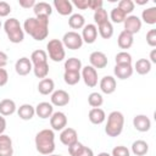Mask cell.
Wrapping results in <instances>:
<instances>
[{
	"mask_svg": "<svg viewBox=\"0 0 156 156\" xmlns=\"http://www.w3.org/2000/svg\"><path fill=\"white\" fill-rule=\"evenodd\" d=\"M23 32L29 34L34 40L41 41L49 35V18L28 17L23 23Z\"/></svg>",
	"mask_w": 156,
	"mask_h": 156,
	"instance_id": "obj_1",
	"label": "cell"
},
{
	"mask_svg": "<svg viewBox=\"0 0 156 156\" xmlns=\"http://www.w3.org/2000/svg\"><path fill=\"white\" fill-rule=\"evenodd\" d=\"M35 149L39 154L46 156L55 151V133L52 129H41L37 133L35 139Z\"/></svg>",
	"mask_w": 156,
	"mask_h": 156,
	"instance_id": "obj_2",
	"label": "cell"
},
{
	"mask_svg": "<svg viewBox=\"0 0 156 156\" xmlns=\"http://www.w3.org/2000/svg\"><path fill=\"white\" fill-rule=\"evenodd\" d=\"M124 127V116L119 111H112L107 116V123L105 126V133L111 136L116 138L118 136Z\"/></svg>",
	"mask_w": 156,
	"mask_h": 156,
	"instance_id": "obj_3",
	"label": "cell"
},
{
	"mask_svg": "<svg viewBox=\"0 0 156 156\" xmlns=\"http://www.w3.org/2000/svg\"><path fill=\"white\" fill-rule=\"evenodd\" d=\"M4 30L9 38V40L13 44L22 43L24 39V32L20 23V21L15 17H11L5 21L4 23Z\"/></svg>",
	"mask_w": 156,
	"mask_h": 156,
	"instance_id": "obj_4",
	"label": "cell"
},
{
	"mask_svg": "<svg viewBox=\"0 0 156 156\" xmlns=\"http://www.w3.org/2000/svg\"><path fill=\"white\" fill-rule=\"evenodd\" d=\"M46 50H48L46 54L49 55V57L54 62H61L66 57L65 46H63L62 41L58 40V39H51V40H49V43L46 44Z\"/></svg>",
	"mask_w": 156,
	"mask_h": 156,
	"instance_id": "obj_5",
	"label": "cell"
},
{
	"mask_svg": "<svg viewBox=\"0 0 156 156\" xmlns=\"http://www.w3.org/2000/svg\"><path fill=\"white\" fill-rule=\"evenodd\" d=\"M61 41H62L63 46L69 49V50H78L83 45V39H82L80 34L78 32H76V30L66 32L63 34Z\"/></svg>",
	"mask_w": 156,
	"mask_h": 156,
	"instance_id": "obj_6",
	"label": "cell"
},
{
	"mask_svg": "<svg viewBox=\"0 0 156 156\" xmlns=\"http://www.w3.org/2000/svg\"><path fill=\"white\" fill-rule=\"evenodd\" d=\"M80 77L84 82V84L89 88H94L98 85V71L91 67L90 65L82 67L80 69Z\"/></svg>",
	"mask_w": 156,
	"mask_h": 156,
	"instance_id": "obj_7",
	"label": "cell"
},
{
	"mask_svg": "<svg viewBox=\"0 0 156 156\" xmlns=\"http://www.w3.org/2000/svg\"><path fill=\"white\" fill-rule=\"evenodd\" d=\"M123 26H124L123 30L134 35L141 29V20L135 15H128L123 21Z\"/></svg>",
	"mask_w": 156,
	"mask_h": 156,
	"instance_id": "obj_8",
	"label": "cell"
},
{
	"mask_svg": "<svg viewBox=\"0 0 156 156\" xmlns=\"http://www.w3.org/2000/svg\"><path fill=\"white\" fill-rule=\"evenodd\" d=\"M83 43L87 44H93L95 43L98 38V27L93 23H88L82 28V34H80Z\"/></svg>",
	"mask_w": 156,
	"mask_h": 156,
	"instance_id": "obj_9",
	"label": "cell"
},
{
	"mask_svg": "<svg viewBox=\"0 0 156 156\" xmlns=\"http://www.w3.org/2000/svg\"><path fill=\"white\" fill-rule=\"evenodd\" d=\"M51 105L52 106H57V107H62L66 106L69 102V94L66 90L58 89V90H54L51 94Z\"/></svg>",
	"mask_w": 156,
	"mask_h": 156,
	"instance_id": "obj_10",
	"label": "cell"
},
{
	"mask_svg": "<svg viewBox=\"0 0 156 156\" xmlns=\"http://www.w3.org/2000/svg\"><path fill=\"white\" fill-rule=\"evenodd\" d=\"M50 126L52 130H62L67 126V117L63 112L56 111L50 117Z\"/></svg>",
	"mask_w": 156,
	"mask_h": 156,
	"instance_id": "obj_11",
	"label": "cell"
},
{
	"mask_svg": "<svg viewBox=\"0 0 156 156\" xmlns=\"http://www.w3.org/2000/svg\"><path fill=\"white\" fill-rule=\"evenodd\" d=\"M89 62H90V66L94 67L95 69L98 68H105L108 63L107 61V56L102 52V51H93L89 56Z\"/></svg>",
	"mask_w": 156,
	"mask_h": 156,
	"instance_id": "obj_12",
	"label": "cell"
},
{
	"mask_svg": "<svg viewBox=\"0 0 156 156\" xmlns=\"http://www.w3.org/2000/svg\"><path fill=\"white\" fill-rule=\"evenodd\" d=\"M60 141L66 145V146H69L72 145L73 143L78 141V133L74 128H71V127H66L65 129L61 130L60 133Z\"/></svg>",
	"mask_w": 156,
	"mask_h": 156,
	"instance_id": "obj_13",
	"label": "cell"
},
{
	"mask_svg": "<svg viewBox=\"0 0 156 156\" xmlns=\"http://www.w3.org/2000/svg\"><path fill=\"white\" fill-rule=\"evenodd\" d=\"M15 71L18 76H27L33 71V65L30 62V60L26 56L18 58L15 63Z\"/></svg>",
	"mask_w": 156,
	"mask_h": 156,
	"instance_id": "obj_14",
	"label": "cell"
},
{
	"mask_svg": "<svg viewBox=\"0 0 156 156\" xmlns=\"http://www.w3.org/2000/svg\"><path fill=\"white\" fill-rule=\"evenodd\" d=\"M133 127L138 132H147L151 128V121L146 115H136L133 118Z\"/></svg>",
	"mask_w": 156,
	"mask_h": 156,
	"instance_id": "obj_15",
	"label": "cell"
},
{
	"mask_svg": "<svg viewBox=\"0 0 156 156\" xmlns=\"http://www.w3.org/2000/svg\"><path fill=\"white\" fill-rule=\"evenodd\" d=\"M100 85V90L104 93V94H112L115 93L116 90V87H117V83H116V79L112 77V76H104L99 83Z\"/></svg>",
	"mask_w": 156,
	"mask_h": 156,
	"instance_id": "obj_16",
	"label": "cell"
},
{
	"mask_svg": "<svg viewBox=\"0 0 156 156\" xmlns=\"http://www.w3.org/2000/svg\"><path fill=\"white\" fill-rule=\"evenodd\" d=\"M52 113H54V106L51 105V102L43 101L35 106V115L41 119L50 118Z\"/></svg>",
	"mask_w": 156,
	"mask_h": 156,
	"instance_id": "obj_17",
	"label": "cell"
},
{
	"mask_svg": "<svg viewBox=\"0 0 156 156\" xmlns=\"http://www.w3.org/2000/svg\"><path fill=\"white\" fill-rule=\"evenodd\" d=\"M33 12H34V17H46V18H49V16L52 13V6L49 2L39 1L34 5Z\"/></svg>",
	"mask_w": 156,
	"mask_h": 156,
	"instance_id": "obj_18",
	"label": "cell"
},
{
	"mask_svg": "<svg viewBox=\"0 0 156 156\" xmlns=\"http://www.w3.org/2000/svg\"><path fill=\"white\" fill-rule=\"evenodd\" d=\"M52 5L61 16H71L73 12V5L68 0H54Z\"/></svg>",
	"mask_w": 156,
	"mask_h": 156,
	"instance_id": "obj_19",
	"label": "cell"
},
{
	"mask_svg": "<svg viewBox=\"0 0 156 156\" xmlns=\"http://www.w3.org/2000/svg\"><path fill=\"white\" fill-rule=\"evenodd\" d=\"M133 72H134V69H133L132 65H115V68H113L115 76L122 80L130 78Z\"/></svg>",
	"mask_w": 156,
	"mask_h": 156,
	"instance_id": "obj_20",
	"label": "cell"
},
{
	"mask_svg": "<svg viewBox=\"0 0 156 156\" xmlns=\"http://www.w3.org/2000/svg\"><path fill=\"white\" fill-rule=\"evenodd\" d=\"M17 111V106L16 102L11 99H4L0 101V115L6 117V116H11Z\"/></svg>",
	"mask_w": 156,
	"mask_h": 156,
	"instance_id": "obj_21",
	"label": "cell"
},
{
	"mask_svg": "<svg viewBox=\"0 0 156 156\" xmlns=\"http://www.w3.org/2000/svg\"><path fill=\"white\" fill-rule=\"evenodd\" d=\"M17 115L23 121H29L34 117L35 115V107L32 106L30 104H23L17 108Z\"/></svg>",
	"mask_w": 156,
	"mask_h": 156,
	"instance_id": "obj_22",
	"label": "cell"
},
{
	"mask_svg": "<svg viewBox=\"0 0 156 156\" xmlns=\"http://www.w3.org/2000/svg\"><path fill=\"white\" fill-rule=\"evenodd\" d=\"M88 118L93 124H101L105 119H106V113L102 108L100 107H94L89 111L88 113Z\"/></svg>",
	"mask_w": 156,
	"mask_h": 156,
	"instance_id": "obj_23",
	"label": "cell"
},
{
	"mask_svg": "<svg viewBox=\"0 0 156 156\" xmlns=\"http://www.w3.org/2000/svg\"><path fill=\"white\" fill-rule=\"evenodd\" d=\"M133 41H134V38H133V34L126 32V30H122L119 34H118V38H117V44L121 49H129L132 45H133Z\"/></svg>",
	"mask_w": 156,
	"mask_h": 156,
	"instance_id": "obj_24",
	"label": "cell"
},
{
	"mask_svg": "<svg viewBox=\"0 0 156 156\" xmlns=\"http://www.w3.org/2000/svg\"><path fill=\"white\" fill-rule=\"evenodd\" d=\"M151 65H152V63L149 61V58H139V60L135 62L133 69H134L138 74L145 76V74H147V73L151 71Z\"/></svg>",
	"mask_w": 156,
	"mask_h": 156,
	"instance_id": "obj_25",
	"label": "cell"
},
{
	"mask_svg": "<svg viewBox=\"0 0 156 156\" xmlns=\"http://www.w3.org/2000/svg\"><path fill=\"white\" fill-rule=\"evenodd\" d=\"M54 90H55V83H54V80L51 78H44L38 84V91L41 95L52 94Z\"/></svg>",
	"mask_w": 156,
	"mask_h": 156,
	"instance_id": "obj_26",
	"label": "cell"
},
{
	"mask_svg": "<svg viewBox=\"0 0 156 156\" xmlns=\"http://www.w3.org/2000/svg\"><path fill=\"white\" fill-rule=\"evenodd\" d=\"M149 151V144L145 140H135L132 144V152L135 156H144Z\"/></svg>",
	"mask_w": 156,
	"mask_h": 156,
	"instance_id": "obj_27",
	"label": "cell"
},
{
	"mask_svg": "<svg viewBox=\"0 0 156 156\" xmlns=\"http://www.w3.org/2000/svg\"><path fill=\"white\" fill-rule=\"evenodd\" d=\"M68 26L72 29H82L85 26V18L80 13H72L68 18Z\"/></svg>",
	"mask_w": 156,
	"mask_h": 156,
	"instance_id": "obj_28",
	"label": "cell"
},
{
	"mask_svg": "<svg viewBox=\"0 0 156 156\" xmlns=\"http://www.w3.org/2000/svg\"><path fill=\"white\" fill-rule=\"evenodd\" d=\"M141 20L146 23V24H156V7L155 6H151V7H147L145 10H143L141 12Z\"/></svg>",
	"mask_w": 156,
	"mask_h": 156,
	"instance_id": "obj_29",
	"label": "cell"
},
{
	"mask_svg": "<svg viewBox=\"0 0 156 156\" xmlns=\"http://www.w3.org/2000/svg\"><path fill=\"white\" fill-rule=\"evenodd\" d=\"M30 62L32 65H40V63H46L48 62V54L45 50H41V49H38V50H34L30 55Z\"/></svg>",
	"mask_w": 156,
	"mask_h": 156,
	"instance_id": "obj_30",
	"label": "cell"
},
{
	"mask_svg": "<svg viewBox=\"0 0 156 156\" xmlns=\"http://www.w3.org/2000/svg\"><path fill=\"white\" fill-rule=\"evenodd\" d=\"M82 61L77 57H69L65 61V71H69V72H80L82 69Z\"/></svg>",
	"mask_w": 156,
	"mask_h": 156,
	"instance_id": "obj_31",
	"label": "cell"
},
{
	"mask_svg": "<svg viewBox=\"0 0 156 156\" xmlns=\"http://www.w3.org/2000/svg\"><path fill=\"white\" fill-rule=\"evenodd\" d=\"M98 32L101 35V38L110 39L113 35V26H112V23L110 21H107V22L98 26Z\"/></svg>",
	"mask_w": 156,
	"mask_h": 156,
	"instance_id": "obj_32",
	"label": "cell"
},
{
	"mask_svg": "<svg viewBox=\"0 0 156 156\" xmlns=\"http://www.w3.org/2000/svg\"><path fill=\"white\" fill-rule=\"evenodd\" d=\"M80 79H82L80 72H69V71H65V73H63V80H65V83L68 84V85H76L77 83H79Z\"/></svg>",
	"mask_w": 156,
	"mask_h": 156,
	"instance_id": "obj_33",
	"label": "cell"
},
{
	"mask_svg": "<svg viewBox=\"0 0 156 156\" xmlns=\"http://www.w3.org/2000/svg\"><path fill=\"white\" fill-rule=\"evenodd\" d=\"M33 73L37 78H46L49 74V63H40V65H34L33 66Z\"/></svg>",
	"mask_w": 156,
	"mask_h": 156,
	"instance_id": "obj_34",
	"label": "cell"
},
{
	"mask_svg": "<svg viewBox=\"0 0 156 156\" xmlns=\"http://www.w3.org/2000/svg\"><path fill=\"white\" fill-rule=\"evenodd\" d=\"M127 15L119 9V7H113L110 12V16L108 18L113 22V23H123V21L126 20Z\"/></svg>",
	"mask_w": 156,
	"mask_h": 156,
	"instance_id": "obj_35",
	"label": "cell"
},
{
	"mask_svg": "<svg viewBox=\"0 0 156 156\" xmlns=\"http://www.w3.org/2000/svg\"><path fill=\"white\" fill-rule=\"evenodd\" d=\"M116 65H132V55L127 51H119L115 56Z\"/></svg>",
	"mask_w": 156,
	"mask_h": 156,
	"instance_id": "obj_36",
	"label": "cell"
},
{
	"mask_svg": "<svg viewBox=\"0 0 156 156\" xmlns=\"http://www.w3.org/2000/svg\"><path fill=\"white\" fill-rule=\"evenodd\" d=\"M88 104L94 108V107H100L102 104H104V98L100 93L98 91H94V93H90L89 96H88Z\"/></svg>",
	"mask_w": 156,
	"mask_h": 156,
	"instance_id": "obj_37",
	"label": "cell"
},
{
	"mask_svg": "<svg viewBox=\"0 0 156 156\" xmlns=\"http://www.w3.org/2000/svg\"><path fill=\"white\" fill-rule=\"evenodd\" d=\"M93 17H94V22H95L98 26H100V24H102V23L110 21V20H108V13H107V11H106L104 7L96 10V11H94V16H93Z\"/></svg>",
	"mask_w": 156,
	"mask_h": 156,
	"instance_id": "obj_38",
	"label": "cell"
},
{
	"mask_svg": "<svg viewBox=\"0 0 156 156\" xmlns=\"http://www.w3.org/2000/svg\"><path fill=\"white\" fill-rule=\"evenodd\" d=\"M134 5H135V4H134V1H132V0H121V1H118L117 7H119V9L128 16L129 13L133 12Z\"/></svg>",
	"mask_w": 156,
	"mask_h": 156,
	"instance_id": "obj_39",
	"label": "cell"
},
{
	"mask_svg": "<svg viewBox=\"0 0 156 156\" xmlns=\"http://www.w3.org/2000/svg\"><path fill=\"white\" fill-rule=\"evenodd\" d=\"M84 146H85V145H83L80 141H76V143H73L72 145L67 146V147H68V154H69L71 156H78V155L82 152V150L84 149Z\"/></svg>",
	"mask_w": 156,
	"mask_h": 156,
	"instance_id": "obj_40",
	"label": "cell"
},
{
	"mask_svg": "<svg viewBox=\"0 0 156 156\" xmlns=\"http://www.w3.org/2000/svg\"><path fill=\"white\" fill-rule=\"evenodd\" d=\"M111 156H130V151L127 146L118 145V146H115L112 149Z\"/></svg>",
	"mask_w": 156,
	"mask_h": 156,
	"instance_id": "obj_41",
	"label": "cell"
},
{
	"mask_svg": "<svg viewBox=\"0 0 156 156\" xmlns=\"http://www.w3.org/2000/svg\"><path fill=\"white\" fill-rule=\"evenodd\" d=\"M146 43L151 48H155L156 46V29H150L146 33Z\"/></svg>",
	"mask_w": 156,
	"mask_h": 156,
	"instance_id": "obj_42",
	"label": "cell"
},
{
	"mask_svg": "<svg viewBox=\"0 0 156 156\" xmlns=\"http://www.w3.org/2000/svg\"><path fill=\"white\" fill-rule=\"evenodd\" d=\"M11 6L6 1H0V17H7L11 12Z\"/></svg>",
	"mask_w": 156,
	"mask_h": 156,
	"instance_id": "obj_43",
	"label": "cell"
},
{
	"mask_svg": "<svg viewBox=\"0 0 156 156\" xmlns=\"http://www.w3.org/2000/svg\"><path fill=\"white\" fill-rule=\"evenodd\" d=\"M2 147H12V140L6 134H0V149Z\"/></svg>",
	"mask_w": 156,
	"mask_h": 156,
	"instance_id": "obj_44",
	"label": "cell"
},
{
	"mask_svg": "<svg viewBox=\"0 0 156 156\" xmlns=\"http://www.w3.org/2000/svg\"><path fill=\"white\" fill-rule=\"evenodd\" d=\"M102 5H104L102 0H88V9L93 10V11L102 9Z\"/></svg>",
	"mask_w": 156,
	"mask_h": 156,
	"instance_id": "obj_45",
	"label": "cell"
},
{
	"mask_svg": "<svg viewBox=\"0 0 156 156\" xmlns=\"http://www.w3.org/2000/svg\"><path fill=\"white\" fill-rule=\"evenodd\" d=\"M18 4L23 9H33L37 1L35 0H18Z\"/></svg>",
	"mask_w": 156,
	"mask_h": 156,
	"instance_id": "obj_46",
	"label": "cell"
},
{
	"mask_svg": "<svg viewBox=\"0 0 156 156\" xmlns=\"http://www.w3.org/2000/svg\"><path fill=\"white\" fill-rule=\"evenodd\" d=\"M9 80V74L5 68H0V87H4L7 84Z\"/></svg>",
	"mask_w": 156,
	"mask_h": 156,
	"instance_id": "obj_47",
	"label": "cell"
},
{
	"mask_svg": "<svg viewBox=\"0 0 156 156\" xmlns=\"http://www.w3.org/2000/svg\"><path fill=\"white\" fill-rule=\"evenodd\" d=\"M72 5L78 7L79 10H87L88 9V0H73Z\"/></svg>",
	"mask_w": 156,
	"mask_h": 156,
	"instance_id": "obj_48",
	"label": "cell"
},
{
	"mask_svg": "<svg viewBox=\"0 0 156 156\" xmlns=\"http://www.w3.org/2000/svg\"><path fill=\"white\" fill-rule=\"evenodd\" d=\"M7 61H9L7 54L0 50V68H4V67L7 65Z\"/></svg>",
	"mask_w": 156,
	"mask_h": 156,
	"instance_id": "obj_49",
	"label": "cell"
},
{
	"mask_svg": "<svg viewBox=\"0 0 156 156\" xmlns=\"http://www.w3.org/2000/svg\"><path fill=\"white\" fill-rule=\"evenodd\" d=\"M13 147H2L0 149V156H12Z\"/></svg>",
	"mask_w": 156,
	"mask_h": 156,
	"instance_id": "obj_50",
	"label": "cell"
},
{
	"mask_svg": "<svg viewBox=\"0 0 156 156\" xmlns=\"http://www.w3.org/2000/svg\"><path fill=\"white\" fill-rule=\"evenodd\" d=\"M78 156H94V152H93V150H91L90 147L84 146V149L82 150V152H80Z\"/></svg>",
	"mask_w": 156,
	"mask_h": 156,
	"instance_id": "obj_51",
	"label": "cell"
},
{
	"mask_svg": "<svg viewBox=\"0 0 156 156\" xmlns=\"http://www.w3.org/2000/svg\"><path fill=\"white\" fill-rule=\"evenodd\" d=\"M5 129H6V119L4 116L0 115V134H4Z\"/></svg>",
	"mask_w": 156,
	"mask_h": 156,
	"instance_id": "obj_52",
	"label": "cell"
},
{
	"mask_svg": "<svg viewBox=\"0 0 156 156\" xmlns=\"http://www.w3.org/2000/svg\"><path fill=\"white\" fill-rule=\"evenodd\" d=\"M151 63H156V49H152L151 52H150V60H149Z\"/></svg>",
	"mask_w": 156,
	"mask_h": 156,
	"instance_id": "obj_53",
	"label": "cell"
},
{
	"mask_svg": "<svg viewBox=\"0 0 156 156\" xmlns=\"http://www.w3.org/2000/svg\"><path fill=\"white\" fill-rule=\"evenodd\" d=\"M138 5H145V4H147L149 2V0H136L135 1Z\"/></svg>",
	"mask_w": 156,
	"mask_h": 156,
	"instance_id": "obj_54",
	"label": "cell"
},
{
	"mask_svg": "<svg viewBox=\"0 0 156 156\" xmlns=\"http://www.w3.org/2000/svg\"><path fill=\"white\" fill-rule=\"evenodd\" d=\"M98 156H111V154H108V152H105V151H102V152L98 154Z\"/></svg>",
	"mask_w": 156,
	"mask_h": 156,
	"instance_id": "obj_55",
	"label": "cell"
},
{
	"mask_svg": "<svg viewBox=\"0 0 156 156\" xmlns=\"http://www.w3.org/2000/svg\"><path fill=\"white\" fill-rule=\"evenodd\" d=\"M46 156H62V155H60V154H49V155H46Z\"/></svg>",
	"mask_w": 156,
	"mask_h": 156,
	"instance_id": "obj_56",
	"label": "cell"
},
{
	"mask_svg": "<svg viewBox=\"0 0 156 156\" xmlns=\"http://www.w3.org/2000/svg\"><path fill=\"white\" fill-rule=\"evenodd\" d=\"M1 26H2V23H1V21H0V28H1Z\"/></svg>",
	"mask_w": 156,
	"mask_h": 156,
	"instance_id": "obj_57",
	"label": "cell"
}]
</instances>
